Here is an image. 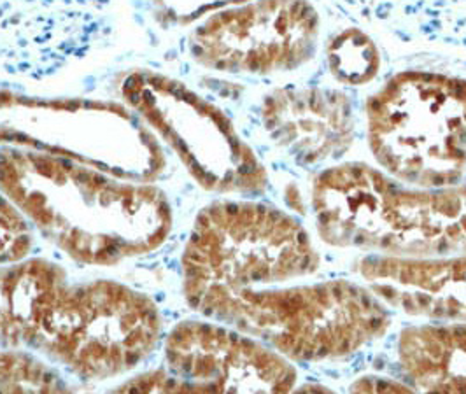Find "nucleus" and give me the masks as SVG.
I'll return each instance as SVG.
<instances>
[{"instance_id":"nucleus-1","label":"nucleus","mask_w":466,"mask_h":394,"mask_svg":"<svg viewBox=\"0 0 466 394\" xmlns=\"http://www.w3.org/2000/svg\"><path fill=\"white\" fill-rule=\"evenodd\" d=\"M0 193L47 242L90 267L149 255L174 225L160 187L30 149L0 147Z\"/></svg>"},{"instance_id":"nucleus-2","label":"nucleus","mask_w":466,"mask_h":394,"mask_svg":"<svg viewBox=\"0 0 466 394\" xmlns=\"http://www.w3.org/2000/svg\"><path fill=\"white\" fill-rule=\"evenodd\" d=\"M319 237L333 248L398 258L466 255V183L403 187L365 163L323 170L312 185Z\"/></svg>"},{"instance_id":"nucleus-3","label":"nucleus","mask_w":466,"mask_h":394,"mask_svg":"<svg viewBox=\"0 0 466 394\" xmlns=\"http://www.w3.org/2000/svg\"><path fill=\"white\" fill-rule=\"evenodd\" d=\"M318 268L319 255L295 217L248 200H219L200 210L181 258L185 298L208 319L240 295Z\"/></svg>"},{"instance_id":"nucleus-4","label":"nucleus","mask_w":466,"mask_h":394,"mask_svg":"<svg viewBox=\"0 0 466 394\" xmlns=\"http://www.w3.org/2000/svg\"><path fill=\"white\" fill-rule=\"evenodd\" d=\"M2 146L149 185L168 167L164 142L127 104L109 100L47 98L0 88Z\"/></svg>"},{"instance_id":"nucleus-5","label":"nucleus","mask_w":466,"mask_h":394,"mask_svg":"<svg viewBox=\"0 0 466 394\" xmlns=\"http://www.w3.org/2000/svg\"><path fill=\"white\" fill-rule=\"evenodd\" d=\"M375 162L416 187L458 185L466 174V79L407 70L367 102Z\"/></svg>"},{"instance_id":"nucleus-6","label":"nucleus","mask_w":466,"mask_h":394,"mask_svg":"<svg viewBox=\"0 0 466 394\" xmlns=\"http://www.w3.org/2000/svg\"><path fill=\"white\" fill-rule=\"evenodd\" d=\"M212 321L302 363L350 356L382 337L391 323L372 289L350 280L251 291L225 303Z\"/></svg>"},{"instance_id":"nucleus-7","label":"nucleus","mask_w":466,"mask_h":394,"mask_svg":"<svg viewBox=\"0 0 466 394\" xmlns=\"http://www.w3.org/2000/svg\"><path fill=\"white\" fill-rule=\"evenodd\" d=\"M164 338L147 295L116 280L66 284L30 349L83 382H104L144 363Z\"/></svg>"},{"instance_id":"nucleus-8","label":"nucleus","mask_w":466,"mask_h":394,"mask_svg":"<svg viewBox=\"0 0 466 394\" xmlns=\"http://www.w3.org/2000/svg\"><path fill=\"white\" fill-rule=\"evenodd\" d=\"M119 93L204 189L257 195L268 185L265 167L230 117L185 83L155 70H132Z\"/></svg>"},{"instance_id":"nucleus-9","label":"nucleus","mask_w":466,"mask_h":394,"mask_svg":"<svg viewBox=\"0 0 466 394\" xmlns=\"http://www.w3.org/2000/svg\"><path fill=\"white\" fill-rule=\"evenodd\" d=\"M319 41L309 0H253L208 16L187 35L191 58L225 74L268 76L305 66Z\"/></svg>"},{"instance_id":"nucleus-10","label":"nucleus","mask_w":466,"mask_h":394,"mask_svg":"<svg viewBox=\"0 0 466 394\" xmlns=\"http://www.w3.org/2000/svg\"><path fill=\"white\" fill-rule=\"evenodd\" d=\"M181 393H288L297 370L276 349L218 321H181L164 338Z\"/></svg>"},{"instance_id":"nucleus-11","label":"nucleus","mask_w":466,"mask_h":394,"mask_svg":"<svg viewBox=\"0 0 466 394\" xmlns=\"http://www.w3.org/2000/svg\"><path fill=\"white\" fill-rule=\"evenodd\" d=\"M109 34V0H0V72L43 79Z\"/></svg>"},{"instance_id":"nucleus-12","label":"nucleus","mask_w":466,"mask_h":394,"mask_svg":"<svg viewBox=\"0 0 466 394\" xmlns=\"http://www.w3.org/2000/svg\"><path fill=\"white\" fill-rule=\"evenodd\" d=\"M261 123L270 140L299 165H319L350 151L354 115L346 93L288 86L267 93Z\"/></svg>"},{"instance_id":"nucleus-13","label":"nucleus","mask_w":466,"mask_h":394,"mask_svg":"<svg viewBox=\"0 0 466 394\" xmlns=\"http://www.w3.org/2000/svg\"><path fill=\"white\" fill-rule=\"evenodd\" d=\"M356 270L382 303L409 316L466 323V255L367 256Z\"/></svg>"},{"instance_id":"nucleus-14","label":"nucleus","mask_w":466,"mask_h":394,"mask_svg":"<svg viewBox=\"0 0 466 394\" xmlns=\"http://www.w3.org/2000/svg\"><path fill=\"white\" fill-rule=\"evenodd\" d=\"M66 278L60 265L41 258L0 263V349H30Z\"/></svg>"},{"instance_id":"nucleus-15","label":"nucleus","mask_w":466,"mask_h":394,"mask_svg":"<svg viewBox=\"0 0 466 394\" xmlns=\"http://www.w3.org/2000/svg\"><path fill=\"white\" fill-rule=\"evenodd\" d=\"M409 384L426 393H466V323L409 326L398 338Z\"/></svg>"},{"instance_id":"nucleus-16","label":"nucleus","mask_w":466,"mask_h":394,"mask_svg":"<svg viewBox=\"0 0 466 394\" xmlns=\"http://www.w3.org/2000/svg\"><path fill=\"white\" fill-rule=\"evenodd\" d=\"M327 64L339 83L363 86L379 74L382 60L375 43L365 32L346 28L328 43Z\"/></svg>"},{"instance_id":"nucleus-17","label":"nucleus","mask_w":466,"mask_h":394,"mask_svg":"<svg viewBox=\"0 0 466 394\" xmlns=\"http://www.w3.org/2000/svg\"><path fill=\"white\" fill-rule=\"evenodd\" d=\"M58 369L25 349H0V393H66Z\"/></svg>"},{"instance_id":"nucleus-18","label":"nucleus","mask_w":466,"mask_h":394,"mask_svg":"<svg viewBox=\"0 0 466 394\" xmlns=\"http://www.w3.org/2000/svg\"><path fill=\"white\" fill-rule=\"evenodd\" d=\"M34 244V233L24 214L0 193V263L24 259Z\"/></svg>"},{"instance_id":"nucleus-19","label":"nucleus","mask_w":466,"mask_h":394,"mask_svg":"<svg viewBox=\"0 0 466 394\" xmlns=\"http://www.w3.org/2000/svg\"><path fill=\"white\" fill-rule=\"evenodd\" d=\"M248 0H157V16L167 25H189Z\"/></svg>"},{"instance_id":"nucleus-20","label":"nucleus","mask_w":466,"mask_h":394,"mask_svg":"<svg viewBox=\"0 0 466 394\" xmlns=\"http://www.w3.org/2000/svg\"><path fill=\"white\" fill-rule=\"evenodd\" d=\"M356 5H365L369 9L391 11V9H403L407 13H420L430 16L441 15H454V13H466V0H350Z\"/></svg>"},{"instance_id":"nucleus-21","label":"nucleus","mask_w":466,"mask_h":394,"mask_svg":"<svg viewBox=\"0 0 466 394\" xmlns=\"http://www.w3.org/2000/svg\"><path fill=\"white\" fill-rule=\"evenodd\" d=\"M117 391H139V393H181L179 384L167 369L144 373L130 382L117 388Z\"/></svg>"},{"instance_id":"nucleus-22","label":"nucleus","mask_w":466,"mask_h":394,"mask_svg":"<svg viewBox=\"0 0 466 394\" xmlns=\"http://www.w3.org/2000/svg\"><path fill=\"white\" fill-rule=\"evenodd\" d=\"M352 393H412L414 388L410 384L393 380L390 377H375L367 375L358 379L350 386Z\"/></svg>"}]
</instances>
